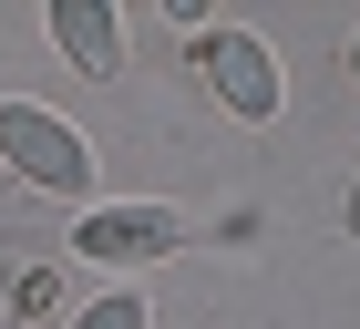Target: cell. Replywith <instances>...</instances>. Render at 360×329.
<instances>
[{"instance_id":"obj_1","label":"cell","mask_w":360,"mask_h":329,"mask_svg":"<svg viewBox=\"0 0 360 329\" xmlns=\"http://www.w3.org/2000/svg\"><path fill=\"white\" fill-rule=\"evenodd\" d=\"M0 155H11V175L41 186V195H83L93 186V144L72 134L62 113H41V103H0Z\"/></svg>"},{"instance_id":"obj_2","label":"cell","mask_w":360,"mask_h":329,"mask_svg":"<svg viewBox=\"0 0 360 329\" xmlns=\"http://www.w3.org/2000/svg\"><path fill=\"white\" fill-rule=\"evenodd\" d=\"M195 82H206L237 124H278V103H288L278 52L257 41V31H206V41H195Z\"/></svg>"},{"instance_id":"obj_3","label":"cell","mask_w":360,"mask_h":329,"mask_svg":"<svg viewBox=\"0 0 360 329\" xmlns=\"http://www.w3.org/2000/svg\"><path fill=\"white\" fill-rule=\"evenodd\" d=\"M72 247L103 257V268H144V257H175V247H186V217H175V206H93V217L72 226Z\"/></svg>"},{"instance_id":"obj_4","label":"cell","mask_w":360,"mask_h":329,"mask_svg":"<svg viewBox=\"0 0 360 329\" xmlns=\"http://www.w3.org/2000/svg\"><path fill=\"white\" fill-rule=\"evenodd\" d=\"M52 52L72 62L83 82H113L124 72V31H113L103 0H52Z\"/></svg>"},{"instance_id":"obj_5","label":"cell","mask_w":360,"mask_h":329,"mask_svg":"<svg viewBox=\"0 0 360 329\" xmlns=\"http://www.w3.org/2000/svg\"><path fill=\"white\" fill-rule=\"evenodd\" d=\"M72 329H155V319H144V299H134V288H113V299H93Z\"/></svg>"},{"instance_id":"obj_6","label":"cell","mask_w":360,"mask_h":329,"mask_svg":"<svg viewBox=\"0 0 360 329\" xmlns=\"http://www.w3.org/2000/svg\"><path fill=\"white\" fill-rule=\"evenodd\" d=\"M350 237H360V186H350Z\"/></svg>"},{"instance_id":"obj_7","label":"cell","mask_w":360,"mask_h":329,"mask_svg":"<svg viewBox=\"0 0 360 329\" xmlns=\"http://www.w3.org/2000/svg\"><path fill=\"white\" fill-rule=\"evenodd\" d=\"M350 82H360V41H350Z\"/></svg>"}]
</instances>
